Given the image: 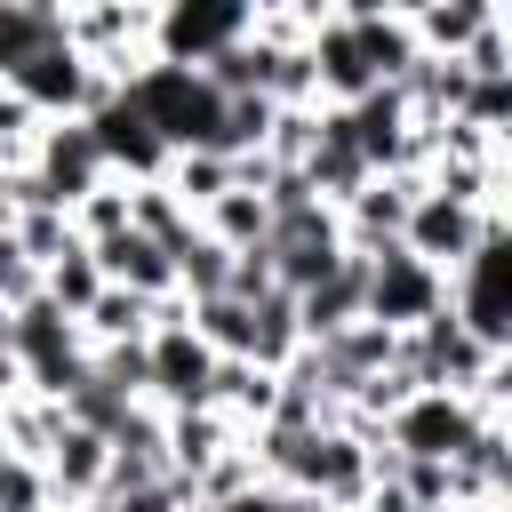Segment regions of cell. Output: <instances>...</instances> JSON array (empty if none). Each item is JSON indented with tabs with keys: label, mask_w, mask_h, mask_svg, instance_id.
<instances>
[{
	"label": "cell",
	"mask_w": 512,
	"mask_h": 512,
	"mask_svg": "<svg viewBox=\"0 0 512 512\" xmlns=\"http://www.w3.org/2000/svg\"><path fill=\"white\" fill-rule=\"evenodd\" d=\"M440 304H448V272L416 264L408 248H384V256H368V296H360V320H376V328L408 336V328H424Z\"/></svg>",
	"instance_id": "cell-6"
},
{
	"label": "cell",
	"mask_w": 512,
	"mask_h": 512,
	"mask_svg": "<svg viewBox=\"0 0 512 512\" xmlns=\"http://www.w3.org/2000/svg\"><path fill=\"white\" fill-rule=\"evenodd\" d=\"M40 296V264L16 248V240H0V312H16V304H32Z\"/></svg>",
	"instance_id": "cell-28"
},
{
	"label": "cell",
	"mask_w": 512,
	"mask_h": 512,
	"mask_svg": "<svg viewBox=\"0 0 512 512\" xmlns=\"http://www.w3.org/2000/svg\"><path fill=\"white\" fill-rule=\"evenodd\" d=\"M200 80H208L216 96H264V40L240 32L232 48H216V56L200 64Z\"/></svg>",
	"instance_id": "cell-23"
},
{
	"label": "cell",
	"mask_w": 512,
	"mask_h": 512,
	"mask_svg": "<svg viewBox=\"0 0 512 512\" xmlns=\"http://www.w3.org/2000/svg\"><path fill=\"white\" fill-rule=\"evenodd\" d=\"M480 432V408L464 392H416L384 416V448L392 456H416V464H456Z\"/></svg>",
	"instance_id": "cell-5"
},
{
	"label": "cell",
	"mask_w": 512,
	"mask_h": 512,
	"mask_svg": "<svg viewBox=\"0 0 512 512\" xmlns=\"http://www.w3.org/2000/svg\"><path fill=\"white\" fill-rule=\"evenodd\" d=\"M32 176H40V192L72 216L96 184H112L104 176V152H96V136L80 128V120H40V136H32V160H24Z\"/></svg>",
	"instance_id": "cell-9"
},
{
	"label": "cell",
	"mask_w": 512,
	"mask_h": 512,
	"mask_svg": "<svg viewBox=\"0 0 512 512\" xmlns=\"http://www.w3.org/2000/svg\"><path fill=\"white\" fill-rule=\"evenodd\" d=\"M416 176H368L344 208H336V232H344V256H384V248H400V224H408V208H416Z\"/></svg>",
	"instance_id": "cell-11"
},
{
	"label": "cell",
	"mask_w": 512,
	"mask_h": 512,
	"mask_svg": "<svg viewBox=\"0 0 512 512\" xmlns=\"http://www.w3.org/2000/svg\"><path fill=\"white\" fill-rule=\"evenodd\" d=\"M144 400H152L160 416L216 408V352L192 336V320H184V296L152 304V336H144Z\"/></svg>",
	"instance_id": "cell-2"
},
{
	"label": "cell",
	"mask_w": 512,
	"mask_h": 512,
	"mask_svg": "<svg viewBox=\"0 0 512 512\" xmlns=\"http://www.w3.org/2000/svg\"><path fill=\"white\" fill-rule=\"evenodd\" d=\"M0 512H48L40 464H24V456H8V448H0Z\"/></svg>",
	"instance_id": "cell-27"
},
{
	"label": "cell",
	"mask_w": 512,
	"mask_h": 512,
	"mask_svg": "<svg viewBox=\"0 0 512 512\" xmlns=\"http://www.w3.org/2000/svg\"><path fill=\"white\" fill-rule=\"evenodd\" d=\"M360 296H368V256H336L312 288L288 296V304H296V336H304V344H328L336 328L360 320Z\"/></svg>",
	"instance_id": "cell-12"
},
{
	"label": "cell",
	"mask_w": 512,
	"mask_h": 512,
	"mask_svg": "<svg viewBox=\"0 0 512 512\" xmlns=\"http://www.w3.org/2000/svg\"><path fill=\"white\" fill-rule=\"evenodd\" d=\"M40 296H48L64 320H80V312L104 296V272H96V256H88V248H64V256L40 272Z\"/></svg>",
	"instance_id": "cell-22"
},
{
	"label": "cell",
	"mask_w": 512,
	"mask_h": 512,
	"mask_svg": "<svg viewBox=\"0 0 512 512\" xmlns=\"http://www.w3.org/2000/svg\"><path fill=\"white\" fill-rule=\"evenodd\" d=\"M496 224H504V208H464V200L416 192V208H408V224H400V248H408L416 264H432V272H456Z\"/></svg>",
	"instance_id": "cell-8"
},
{
	"label": "cell",
	"mask_w": 512,
	"mask_h": 512,
	"mask_svg": "<svg viewBox=\"0 0 512 512\" xmlns=\"http://www.w3.org/2000/svg\"><path fill=\"white\" fill-rule=\"evenodd\" d=\"M488 16H496L488 0H448V8H408V32H416L424 56H464Z\"/></svg>",
	"instance_id": "cell-17"
},
{
	"label": "cell",
	"mask_w": 512,
	"mask_h": 512,
	"mask_svg": "<svg viewBox=\"0 0 512 512\" xmlns=\"http://www.w3.org/2000/svg\"><path fill=\"white\" fill-rule=\"evenodd\" d=\"M168 264H176V296H184V304H208V296H224V280H232V248H216L208 232H192Z\"/></svg>",
	"instance_id": "cell-21"
},
{
	"label": "cell",
	"mask_w": 512,
	"mask_h": 512,
	"mask_svg": "<svg viewBox=\"0 0 512 512\" xmlns=\"http://www.w3.org/2000/svg\"><path fill=\"white\" fill-rule=\"evenodd\" d=\"M56 432H64V408H56V400H32L24 384L0 400V448H8V456H24V464H48Z\"/></svg>",
	"instance_id": "cell-15"
},
{
	"label": "cell",
	"mask_w": 512,
	"mask_h": 512,
	"mask_svg": "<svg viewBox=\"0 0 512 512\" xmlns=\"http://www.w3.org/2000/svg\"><path fill=\"white\" fill-rule=\"evenodd\" d=\"M48 512H88V504H48Z\"/></svg>",
	"instance_id": "cell-30"
},
{
	"label": "cell",
	"mask_w": 512,
	"mask_h": 512,
	"mask_svg": "<svg viewBox=\"0 0 512 512\" xmlns=\"http://www.w3.org/2000/svg\"><path fill=\"white\" fill-rule=\"evenodd\" d=\"M0 240H8V192H0Z\"/></svg>",
	"instance_id": "cell-29"
},
{
	"label": "cell",
	"mask_w": 512,
	"mask_h": 512,
	"mask_svg": "<svg viewBox=\"0 0 512 512\" xmlns=\"http://www.w3.org/2000/svg\"><path fill=\"white\" fill-rule=\"evenodd\" d=\"M56 40H64V8H48V0H0V80L24 56L56 48Z\"/></svg>",
	"instance_id": "cell-16"
},
{
	"label": "cell",
	"mask_w": 512,
	"mask_h": 512,
	"mask_svg": "<svg viewBox=\"0 0 512 512\" xmlns=\"http://www.w3.org/2000/svg\"><path fill=\"white\" fill-rule=\"evenodd\" d=\"M336 256H344V232H336V208H320V200H304V208H288V216L264 224V264H272L280 296L312 288Z\"/></svg>",
	"instance_id": "cell-7"
},
{
	"label": "cell",
	"mask_w": 512,
	"mask_h": 512,
	"mask_svg": "<svg viewBox=\"0 0 512 512\" xmlns=\"http://www.w3.org/2000/svg\"><path fill=\"white\" fill-rule=\"evenodd\" d=\"M72 232H80V248H96V240L128 232V184H96V192L72 208Z\"/></svg>",
	"instance_id": "cell-25"
},
{
	"label": "cell",
	"mask_w": 512,
	"mask_h": 512,
	"mask_svg": "<svg viewBox=\"0 0 512 512\" xmlns=\"http://www.w3.org/2000/svg\"><path fill=\"white\" fill-rule=\"evenodd\" d=\"M8 240H16V248L40 264V272H48L64 248H80V232H72V216H64V208H32V216H8Z\"/></svg>",
	"instance_id": "cell-24"
},
{
	"label": "cell",
	"mask_w": 512,
	"mask_h": 512,
	"mask_svg": "<svg viewBox=\"0 0 512 512\" xmlns=\"http://www.w3.org/2000/svg\"><path fill=\"white\" fill-rule=\"evenodd\" d=\"M40 480H48V504H96L104 440H96V432H80V424H64V432H56V448H48V464H40Z\"/></svg>",
	"instance_id": "cell-14"
},
{
	"label": "cell",
	"mask_w": 512,
	"mask_h": 512,
	"mask_svg": "<svg viewBox=\"0 0 512 512\" xmlns=\"http://www.w3.org/2000/svg\"><path fill=\"white\" fill-rule=\"evenodd\" d=\"M160 184H168V192H176V200H184V208L200 216V208H208V200H224V192H232L240 176H232V160H224V152H176Z\"/></svg>",
	"instance_id": "cell-20"
},
{
	"label": "cell",
	"mask_w": 512,
	"mask_h": 512,
	"mask_svg": "<svg viewBox=\"0 0 512 512\" xmlns=\"http://www.w3.org/2000/svg\"><path fill=\"white\" fill-rule=\"evenodd\" d=\"M160 448H168V472L176 480H200L216 456L240 448V424L224 408H184V416H160Z\"/></svg>",
	"instance_id": "cell-13"
},
{
	"label": "cell",
	"mask_w": 512,
	"mask_h": 512,
	"mask_svg": "<svg viewBox=\"0 0 512 512\" xmlns=\"http://www.w3.org/2000/svg\"><path fill=\"white\" fill-rule=\"evenodd\" d=\"M80 128L96 136V152H104V176H112V184H160V176H168V144L144 128V112H136L128 96L96 104Z\"/></svg>",
	"instance_id": "cell-10"
},
{
	"label": "cell",
	"mask_w": 512,
	"mask_h": 512,
	"mask_svg": "<svg viewBox=\"0 0 512 512\" xmlns=\"http://www.w3.org/2000/svg\"><path fill=\"white\" fill-rule=\"evenodd\" d=\"M144 336H152V304L128 296V288H104L80 312V344H144Z\"/></svg>",
	"instance_id": "cell-19"
},
{
	"label": "cell",
	"mask_w": 512,
	"mask_h": 512,
	"mask_svg": "<svg viewBox=\"0 0 512 512\" xmlns=\"http://www.w3.org/2000/svg\"><path fill=\"white\" fill-rule=\"evenodd\" d=\"M120 96L144 112V128L176 152H216V120H224V96L200 80V72H176V64H136L120 80Z\"/></svg>",
	"instance_id": "cell-1"
},
{
	"label": "cell",
	"mask_w": 512,
	"mask_h": 512,
	"mask_svg": "<svg viewBox=\"0 0 512 512\" xmlns=\"http://www.w3.org/2000/svg\"><path fill=\"white\" fill-rule=\"evenodd\" d=\"M88 512H192V480H152V488H128V496H104V504H88Z\"/></svg>",
	"instance_id": "cell-26"
},
{
	"label": "cell",
	"mask_w": 512,
	"mask_h": 512,
	"mask_svg": "<svg viewBox=\"0 0 512 512\" xmlns=\"http://www.w3.org/2000/svg\"><path fill=\"white\" fill-rule=\"evenodd\" d=\"M248 16H256V8H240V0H176V8H152L144 56H152V64H176V72H200L216 48H232V40L248 32Z\"/></svg>",
	"instance_id": "cell-4"
},
{
	"label": "cell",
	"mask_w": 512,
	"mask_h": 512,
	"mask_svg": "<svg viewBox=\"0 0 512 512\" xmlns=\"http://www.w3.org/2000/svg\"><path fill=\"white\" fill-rule=\"evenodd\" d=\"M264 224H272V216H264V200H256L248 184H232L224 200L200 208V232H208L216 248H232V256H240V248H264Z\"/></svg>",
	"instance_id": "cell-18"
},
{
	"label": "cell",
	"mask_w": 512,
	"mask_h": 512,
	"mask_svg": "<svg viewBox=\"0 0 512 512\" xmlns=\"http://www.w3.org/2000/svg\"><path fill=\"white\" fill-rule=\"evenodd\" d=\"M448 312L464 320L472 344L512 352V224H496V232L448 272Z\"/></svg>",
	"instance_id": "cell-3"
}]
</instances>
